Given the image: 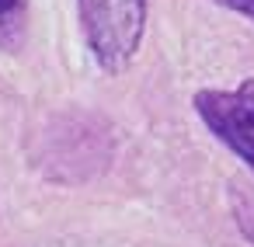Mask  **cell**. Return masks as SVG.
Returning a JSON list of instances; mask_svg holds the SVG:
<instances>
[{
	"instance_id": "cell-1",
	"label": "cell",
	"mask_w": 254,
	"mask_h": 247,
	"mask_svg": "<svg viewBox=\"0 0 254 247\" xmlns=\"http://www.w3.org/2000/svg\"><path fill=\"white\" fill-rule=\"evenodd\" d=\"M146 11L150 0H77L84 46L105 73L132 66L146 35Z\"/></svg>"
},
{
	"instance_id": "cell-2",
	"label": "cell",
	"mask_w": 254,
	"mask_h": 247,
	"mask_svg": "<svg viewBox=\"0 0 254 247\" xmlns=\"http://www.w3.org/2000/svg\"><path fill=\"white\" fill-rule=\"evenodd\" d=\"M191 105L202 125L254 174V77L240 80L233 91L202 87Z\"/></svg>"
},
{
	"instance_id": "cell-3",
	"label": "cell",
	"mask_w": 254,
	"mask_h": 247,
	"mask_svg": "<svg viewBox=\"0 0 254 247\" xmlns=\"http://www.w3.org/2000/svg\"><path fill=\"white\" fill-rule=\"evenodd\" d=\"M28 32V4L25 0H0V49L18 53Z\"/></svg>"
},
{
	"instance_id": "cell-4",
	"label": "cell",
	"mask_w": 254,
	"mask_h": 247,
	"mask_svg": "<svg viewBox=\"0 0 254 247\" xmlns=\"http://www.w3.org/2000/svg\"><path fill=\"white\" fill-rule=\"evenodd\" d=\"M230 209H233V223H237V230L254 244V188H247V185H233V188H230Z\"/></svg>"
},
{
	"instance_id": "cell-5",
	"label": "cell",
	"mask_w": 254,
	"mask_h": 247,
	"mask_svg": "<svg viewBox=\"0 0 254 247\" xmlns=\"http://www.w3.org/2000/svg\"><path fill=\"white\" fill-rule=\"evenodd\" d=\"M216 4H223L226 11H237V14L254 21V0H216Z\"/></svg>"
}]
</instances>
